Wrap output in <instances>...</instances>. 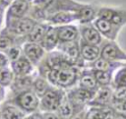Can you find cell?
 Returning a JSON list of instances; mask_svg holds the SVG:
<instances>
[{
  "label": "cell",
  "instance_id": "1",
  "mask_svg": "<svg viewBox=\"0 0 126 119\" xmlns=\"http://www.w3.org/2000/svg\"><path fill=\"white\" fill-rule=\"evenodd\" d=\"M81 69L69 63H63L52 68L45 76V79L51 86L61 89H69L75 87L78 83V78Z\"/></svg>",
  "mask_w": 126,
  "mask_h": 119
},
{
  "label": "cell",
  "instance_id": "2",
  "mask_svg": "<svg viewBox=\"0 0 126 119\" xmlns=\"http://www.w3.org/2000/svg\"><path fill=\"white\" fill-rule=\"evenodd\" d=\"M32 4L43 9L47 17L60 11L76 12L83 5L75 0H32Z\"/></svg>",
  "mask_w": 126,
  "mask_h": 119
},
{
  "label": "cell",
  "instance_id": "3",
  "mask_svg": "<svg viewBox=\"0 0 126 119\" xmlns=\"http://www.w3.org/2000/svg\"><path fill=\"white\" fill-rule=\"evenodd\" d=\"M7 102L14 104L23 112L29 114L36 111L39 107V97L32 91V89L13 94L12 98H10Z\"/></svg>",
  "mask_w": 126,
  "mask_h": 119
},
{
  "label": "cell",
  "instance_id": "4",
  "mask_svg": "<svg viewBox=\"0 0 126 119\" xmlns=\"http://www.w3.org/2000/svg\"><path fill=\"white\" fill-rule=\"evenodd\" d=\"M66 92L64 89L51 87L40 98H39V109L43 112H56L59 105L61 104Z\"/></svg>",
  "mask_w": 126,
  "mask_h": 119
},
{
  "label": "cell",
  "instance_id": "5",
  "mask_svg": "<svg viewBox=\"0 0 126 119\" xmlns=\"http://www.w3.org/2000/svg\"><path fill=\"white\" fill-rule=\"evenodd\" d=\"M4 24H5L4 28L7 29L11 33L15 34L16 36L26 38L27 35L32 30L34 26L37 24V22L28 16L17 20H12Z\"/></svg>",
  "mask_w": 126,
  "mask_h": 119
},
{
  "label": "cell",
  "instance_id": "6",
  "mask_svg": "<svg viewBox=\"0 0 126 119\" xmlns=\"http://www.w3.org/2000/svg\"><path fill=\"white\" fill-rule=\"evenodd\" d=\"M80 40V39H79ZM79 40L77 41H73V42H66V43H59L57 48L67 59V61L80 68L83 69L86 67L85 61L82 59L81 54H80V44H79Z\"/></svg>",
  "mask_w": 126,
  "mask_h": 119
},
{
  "label": "cell",
  "instance_id": "7",
  "mask_svg": "<svg viewBox=\"0 0 126 119\" xmlns=\"http://www.w3.org/2000/svg\"><path fill=\"white\" fill-rule=\"evenodd\" d=\"M111 22L119 28L126 26V8L124 7H98L97 17Z\"/></svg>",
  "mask_w": 126,
  "mask_h": 119
},
{
  "label": "cell",
  "instance_id": "8",
  "mask_svg": "<svg viewBox=\"0 0 126 119\" xmlns=\"http://www.w3.org/2000/svg\"><path fill=\"white\" fill-rule=\"evenodd\" d=\"M95 92L88 89H84L82 88H72L68 92H66L67 98L73 104L77 112L84 110L85 105H87L94 96Z\"/></svg>",
  "mask_w": 126,
  "mask_h": 119
},
{
  "label": "cell",
  "instance_id": "9",
  "mask_svg": "<svg viewBox=\"0 0 126 119\" xmlns=\"http://www.w3.org/2000/svg\"><path fill=\"white\" fill-rule=\"evenodd\" d=\"M109 61L126 62V51L123 50L116 41L103 40L100 44V56Z\"/></svg>",
  "mask_w": 126,
  "mask_h": 119
},
{
  "label": "cell",
  "instance_id": "10",
  "mask_svg": "<svg viewBox=\"0 0 126 119\" xmlns=\"http://www.w3.org/2000/svg\"><path fill=\"white\" fill-rule=\"evenodd\" d=\"M32 8V0H13L5 11L4 23L28 17Z\"/></svg>",
  "mask_w": 126,
  "mask_h": 119
},
{
  "label": "cell",
  "instance_id": "11",
  "mask_svg": "<svg viewBox=\"0 0 126 119\" xmlns=\"http://www.w3.org/2000/svg\"><path fill=\"white\" fill-rule=\"evenodd\" d=\"M93 24L103 38H105L106 40L116 41V38L121 30V28L115 26L109 21H106L100 18H96L93 22Z\"/></svg>",
  "mask_w": 126,
  "mask_h": 119
},
{
  "label": "cell",
  "instance_id": "12",
  "mask_svg": "<svg viewBox=\"0 0 126 119\" xmlns=\"http://www.w3.org/2000/svg\"><path fill=\"white\" fill-rule=\"evenodd\" d=\"M78 28L80 32V39L84 42L98 46H100V44L103 42V37L95 29L93 23L87 25H80Z\"/></svg>",
  "mask_w": 126,
  "mask_h": 119
},
{
  "label": "cell",
  "instance_id": "13",
  "mask_svg": "<svg viewBox=\"0 0 126 119\" xmlns=\"http://www.w3.org/2000/svg\"><path fill=\"white\" fill-rule=\"evenodd\" d=\"M22 50H23V54L31 61V63L35 68L46 54V51L42 48V46L39 43H33L28 41H26L22 45Z\"/></svg>",
  "mask_w": 126,
  "mask_h": 119
},
{
  "label": "cell",
  "instance_id": "14",
  "mask_svg": "<svg viewBox=\"0 0 126 119\" xmlns=\"http://www.w3.org/2000/svg\"><path fill=\"white\" fill-rule=\"evenodd\" d=\"M10 69L14 76H28L35 72V67L24 54L15 61L10 62Z\"/></svg>",
  "mask_w": 126,
  "mask_h": 119
},
{
  "label": "cell",
  "instance_id": "15",
  "mask_svg": "<svg viewBox=\"0 0 126 119\" xmlns=\"http://www.w3.org/2000/svg\"><path fill=\"white\" fill-rule=\"evenodd\" d=\"M56 28L57 36L59 39V43H66V42H73L80 39V32L79 28L75 25H64L58 26Z\"/></svg>",
  "mask_w": 126,
  "mask_h": 119
},
{
  "label": "cell",
  "instance_id": "16",
  "mask_svg": "<svg viewBox=\"0 0 126 119\" xmlns=\"http://www.w3.org/2000/svg\"><path fill=\"white\" fill-rule=\"evenodd\" d=\"M111 99H112V88H111V86L99 87L98 89L95 91L94 96L88 103V105L94 106V107H105V106L110 105Z\"/></svg>",
  "mask_w": 126,
  "mask_h": 119
},
{
  "label": "cell",
  "instance_id": "17",
  "mask_svg": "<svg viewBox=\"0 0 126 119\" xmlns=\"http://www.w3.org/2000/svg\"><path fill=\"white\" fill-rule=\"evenodd\" d=\"M77 84H78L79 88H82L84 89H88L91 91H94V92L99 88V86L97 85V83L94 79V76L93 74V70L88 67L81 69Z\"/></svg>",
  "mask_w": 126,
  "mask_h": 119
},
{
  "label": "cell",
  "instance_id": "18",
  "mask_svg": "<svg viewBox=\"0 0 126 119\" xmlns=\"http://www.w3.org/2000/svg\"><path fill=\"white\" fill-rule=\"evenodd\" d=\"M73 22H77L76 12H68V11H60L49 15L46 19V23L50 26L58 27L64 25H70Z\"/></svg>",
  "mask_w": 126,
  "mask_h": 119
},
{
  "label": "cell",
  "instance_id": "19",
  "mask_svg": "<svg viewBox=\"0 0 126 119\" xmlns=\"http://www.w3.org/2000/svg\"><path fill=\"white\" fill-rule=\"evenodd\" d=\"M97 8L92 4H85L76 11L77 16V22H79L80 25H87L93 23L96 17H97Z\"/></svg>",
  "mask_w": 126,
  "mask_h": 119
},
{
  "label": "cell",
  "instance_id": "20",
  "mask_svg": "<svg viewBox=\"0 0 126 119\" xmlns=\"http://www.w3.org/2000/svg\"><path fill=\"white\" fill-rule=\"evenodd\" d=\"M25 42L26 38L16 36L15 34L11 33L7 29L4 28L0 30V51L4 52L14 45L22 46Z\"/></svg>",
  "mask_w": 126,
  "mask_h": 119
},
{
  "label": "cell",
  "instance_id": "21",
  "mask_svg": "<svg viewBox=\"0 0 126 119\" xmlns=\"http://www.w3.org/2000/svg\"><path fill=\"white\" fill-rule=\"evenodd\" d=\"M34 74H35V72L33 74L28 75V76H14L13 82L10 85L12 94H15V93H18L20 91L32 89V82L35 78Z\"/></svg>",
  "mask_w": 126,
  "mask_h": 119
},
{
  "label": "cell",
  "instance_id": "22",
  "mask_svg": "<svg viewBox=\"0 0 126 119\" xmlns=\"http://www.w3.org/2000/svg\"><path fill=\"white\" fill-rule=\"evenodd\" d=\"M80 44V54L82 59L85 61V63H91L94 60H96L100 56V46L98 45H93L84 42L83 40H79Z\"/></svg>",
  "mask_w": 126,
  "mask_h": 119
},
{
  "label": "cell",
  "instance_id": "23",
  "mask_svg": "<svg viewBox=\"0 0 126 119\" xmlns=\"http://www.w3.org/2000/svg\"><path fill=\"white\" fill-rule=\"evenodd\" d=\"M126 62H115V61H109L104 58L98 57L96 60L88 63L86 67L94 69V70H102V71H111L115 72L118 68L124 66Z\"/></svg>",
  "mask_w": 126,
  "mask_h": 119
},
{
  "label": "cell",
  "instance_id": "24",
  "mask_svg": "<svg viewBox=\"0 0 126 119\" xmlns=\"http://www.w3.org/2000/svg\"><path fill=\"white\" fill-rule=\"evenodd\" d=\"M42 48L46 51V52H49V51H52V50H55L59 44V39H58V36H57V32H56V28L54 26H48L47 30H46V32L41 40V42L39 43Z\"/></svg>",
  "mask_w": 126,
  "mask_h": 119
},
{
  "label": "cell",
  "instance_id": "25",
  "mask_svg": "<svg viewBox=\"0 0 126 119\" xmlns=\"http://www.w3.org/2000/svg\"><path fill=\"white\" fill-rule=\"evenodd\" d=\"M26 113L12 103L6 102L1 107V119H24Z\"/></svg>",
  "mask_w": 126,
  "mask_h": 119
},
{
  "label": "cell",
  "instance_id": "26",
  "mask_svg": "<svg viewBox=\"0 0 126 119\" xmlns=\"http://www.w3.org/2000/svg\"><path fill=\"white\" fill-rule=\"evenodd\" d=\"M48 26L49 25L47 23H37L32 29V30L27 35L26 41L33 42V43H40L46 32Z\"/></svg>",
  "mask_w": 126,
  "mask_h": 119
},
{
  "label": "cell",
  "instance_id": "27",
  "mask_svg": "<svg viewBox=\"0 0 126 119\" xmlns=\"http://www.w3.org/2000/svg\"><path fill=\"white\" fill-rule=\"evenodd\" d=\"M52 86L50 85V83L43 77H40L38 75L35 76L32 85V91L40 98Z\"/></svg>",
  "mask_w": 126,
  "mask_h": 119
},
{
  "label": "cell",
  "instance_id": "28",
  "mask_svg": "<svg viewBox=\"0 0 126 119\" xmlns=\"http://www.w3.org/2000/svg\"><path fill=\"white\" fill-rule=\"evenodd\" d=\"M57 115L61 118V119H69L71 118L75 113H78L75 109V107L73 106V104L70 102V100L67 98L66 94L61 102V104L59 105L58 109L56 110Z\"/></svg>",
  "mask_w": 126,
  "mask_h": 119
},
{
  "label": "cell",
  "instance_id": "29",
  "mask_svg": "<svg viewBox=\"0 0 126 119\" xmlns=\"http://www.w3.org/2000/svg\"><path fill=\"white\" fill-rule=\"evenodd\" d=\"M93 70L94 79L99 87H108L112 84L113 73L111 71H102V70Z\"/></svg>",
  "mask_w": 126,
  "mask_h": 119
},
{
  "label": "cell",
  "instance_id": "30",
  "mask_svg": "<svg viewBox=\"0 0 126 119\" xmlns=\"http://www.w3.org/2000/svg\"><path fill=\"white\" fill-rule=\"evenodd\" d=\"M112 88L115 87H126V64L120 68H118L113 73L112 79Z\"/></svg>",
  "mask_w": 126,
  "mask_h": 119
},
{
  "label": "cell",
  "instance_id": "31",
  "mask_svg": "<svg viewBox=\"0 0 126 119\" xmlns=\"http://www.w3.org/2000/svg\"><path fill=\"white\" fill-rule=\"evenodd\" d=\"M14 79V74L10 67L0 68V86L3 88L10 87Z\"/></svg>",
  "mask_w": 126,
  "mask_h": 119
},
{
  "label": "cell",
  "instance_id": "32",
  "mask_svg": "<svg viewBox=\"0 0 126 119\" xmlns=\"http://www.w3.org/2000/svg\"><path fill=\"white\" fill-rule=\"evenodd\" d=\"M84 119H105L104 118L103 107L91 106V108L85 113Z\"/></svg>",
  "mask_w": 126,
  "mask_h": 119
},
{
  "label": "cell",
  "instance_id": "33",
  "mask_svg": "<svg viewBox=\"0 0 126 119\" xmlns=\"http://www.w3.org/2000/svg\"><path fill=\"white\" fill-rule=\"evenodd\" d=\"M4 53L6 54V56L8 57L9 61H15L16 59H18L21 55H23V50H22V46L20 45H14L10 48H8L6 51H4Z\"/></svg>",
  "mask_w": 126,
  "mask_h": 119
},
{
  "label": "cell",
  "instance_id": "34",
  "mask_svg": "<svg viewBox=\"0 0 126 119\" xmlns=\"http://www.w3.org/2000/svg\"><path fill=\"white\" fill-rule=\"evenodd\" d=\"M114 111L126 114V99H111L109 105Z\"/></svg>",
  "mask_w": 126,
  "mask_h": 119
},
{
  "label": "cell",
  "instance_id": "35",
  "mask_svg": "<svg viewBox=\"0 0 126 119\" xmlns=\"http://www.w3.org/2000/svg\"><path fill=\"white\" fill-rule=\"evenodd\" d=\"M112 98H114V99H126V87L112 88Z\"/></svg>",
  "mask_w": 126,
  "mask_h": 119
},
{
  "label": "cell",
  "instance_id": "36",
  "mask_svg": "<svg viewBox=\"0 0 126 119\" xmlns=\"http://www.w3.org/2000/svg\"><path fill=\"white\" fill-rule=\"evenodd\" d=\"M5 67H10V61L6 56V54L0 51V68H5Z\"/></svg>",
  "mask_w": 126,
  "mask_h": 119
},
{
  "label": "cell",
  "instance_id": "37",
  "mask_svg": "<svg viewBox=\"0 0 126 119\" xmlns=\"http://www.w3.org/2000/svg\"><path fill=\"white\" fill-rule=\"evenodd\" d=\"M42 118L43 119H61L57 115V113H54V112H43Z\"/></svg>",
  "mask_w": 126,
  "mask_h": 119
},
{
  "label": "cell",
  "instance_id": "38",
  "mask_svg": "<svg viewBox=\"0 0 126 119\" xmlns=\"http://www.w3.org/2000/svg\"><path fill=\"white\" fill-rule=\"evenodd\" d=\"M24 119H43V118H42V113L34 111V112L30 113L28 116H25Z\"/></svg>",
  "mask_w": 126,
  "mask_h": 119
},
{
  "label": "cell",
  "instance_id": "39",
  "mask_svg": "<svg viewBox=\"0 0 126 119\" xmlns=\"http://www.w3.org/2000/svg\"><path fill=\"white\" fill-rule=\"evenodd\" d=\"M85 111L84 110H82V111H80V112H78V113H75L71 118H69V119H84V116H85Z\"/></svg>",
  "mask_w": 126,
  "mask_h": 119
},
{
  "label": "cell",
  "instance_id": "40",
  "mask_svg": "<svg viewBox=\"0 0 126 119\" xmlns=\"http://www.w3.org/2000/svg\"><path fill=\"white\" fill-rule=\"evenodd\" d=\"M5 11L6 10L0 6V29L2 28V25H3L4 20H5Z\"/></svg>",
  "mask_w": 126,
  "mask_h": 119
},
{
  "label": "cell",
  "instance_id": "41",
  "mask_svg": "<svg viewBox=\"0 0 126 119\" xmlns=\"http://www.w3.org/2000/svg\"><path fill=\"white\" fill-rule=\"evenodd\" d=\"M12 2H13V0H0V6L6 10Z\"/></svg>",
  "mask_w": 126,
  "mask_h": 119
},
{
  "label": "cell",
  "instance_id": "42",
  "mask_svg": "<svg viewBox=\"0 0 126 119\" xmlns=\"http://www.w3.org/2000/svg\"><path fill=\"white\" fill-rule=\"evenodd\" d=\"M114 119H126V114L114 111Z\"/></svg>",
  "mask_w": 126,
  "mask_h": 119
},
{
  "label": "cell",
  "instance_id": "43",
  "mask_svg": "<svg viewBox=\"0 0 126 119\" xmlns=\"http://www.w3.org/2000/svg\"><path fill=\"white\" fill-rule=\"evenodd\" d=\"M5 94H6V91H5V88L1 87L0 86V101H2L5 97Z\"/></svg>",
  "mask_w": 126,
  "mask_h": 119
},
{
  "label": "cell",
  "instance_id": "44",
  "mask_svg": "<svg viewBox=\"0 0 126 119\" xmlns=\"http://www.w3.org/2000/svg\"><path fill=\"white\" fill-rule=\"evenodd\" d=\"M0 119H1V107H0Z\"/></svg>",
  "mask_w": 126,
  "mask_h": 119
},
{
  "label": "cell",
  "instance_id": "45",
  "mask_svg": "<svg viewBox=\"0 0 126 119\" xmlns=\"http://www.w3.org/2000/svg\"><path fill=\"white\" fill-rule=\"evenodd\" d=\"M0 30H1V29H0Z\"/></svg>",
  "mask_w": 126,
  "mask_h": 119
}]
</instances>
